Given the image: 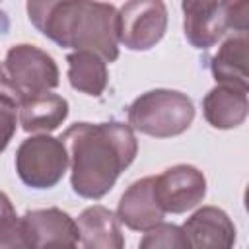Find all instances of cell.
Returning <instances> with one entry per match:
<instances>
[{"label": "cell", "mask_w": 249, "mask_h": 249, "mask_svg": "<svg viewBox=\"0 0 249 249\" xmlns=\"http://www.w3.org/2000/svg\"><path fill=\"white\" fill-rule=\"evenodd\" d=\"M60 140L68 154L72 191L91 200L103 198L138 154L134 130L119 121L76 123Z\"/></svg>", "instance_id": "1"}, {"label": "cell", "mask_w": 249, "mask_h": 249, "mask_svg": "<svg viewBox=\"0 0 249 249\" xmlns=\"http://www.w3.org/2000/svg\"><path fill=\"white\" fill-rule=\"evenodd\" d=\"M29 21L64 49L89 51L105 62L119 58L117 8L107 2L47 0L27 2Z\"/></svg>", "instance_id": "2"}, {"label": "cell", "mask_w": 249, "mask_h": 249, "mask_svg": "<svg viewBox=\"0 0 249 249\" xmlns=\"http://www.w3.org/2000/svg\"><path fill=\"white\" fill-rule=\"evenodd\" d=\"M60 84V72L54 58L29 43L8 49L0 64V93L8 95L16 105L49 93Z\"/></svg>", "instance_id": "3"}, {"label": "cell", "mask_w": 249, "mask_h": 249, "mask_svg": "<svg viewBox=\"0 0 249 249\" xmlns=\"http://www.w3.org/2000/svg\"><path fill=\"white\" fill-rule=\"evenodd\" d=\"M126 117L132 130L154 138H171L193 124L195 105L183 91L150 89L130 103Z\"/></svg>", "instance_id": "4"}, {"label": "cell", "mask_w": 249, "mask_h": 249, "mask_svg": "<svg viewBox=\"0 0 249 249\" xmlns=\"http://www.w3.org/2000/svg\"><path fill=\"white\" fill-rule=\"evenodd\" d=\"M181 10L185 37L195 49H210L228 33L249 27V2L245 0H185Z\"/></svg>", "instance_id": "5"}, {"label": "cell", "mask_w": 249, "mask_h": 249, "mask_svg": "<svg viewBox=\"0 0 249 249\" xmlns=\"http://www.w3.org/2000/svg\"><path fill=\"white\" fill-rule=\"evenodd\" d=\"M66 167L68 154L62 140L49 134L25 138L16 152L18 177L31 189H51L58 185Z\"/></svg>", "instance_id": "6"}, {"label": "cell", "mask_w": 249, "mask_h": 249, "mask_svg": "<svg viewBox=\"0 0 249 249\" xmlns=\"http://www.w3.org/2000/svg\"><path fill=\"white\" fill-rule=\"evenodd\" d=\"M167 29V8L161 0H132L117 10V41L130 51L156 47Z\"/></svg>", "instance_id": "7"}, {"label": "cell", "mask_w": 249, "mask_h": 249, "mask_svg": "<svg viewBox=\"0 0 249 249\" xmlns=\"http://www.w3.org/2000/svg\"><path fill=\"white\" fill-rule=\"evenodd\" d=\"M154 193L165 214H183L202 202L206 195V177L198 167L179 163L156 175Z\"/></svg>", "instance_id": "8"}, {"label": "cell", "mask_w": 249, "mask_h": 249, "mask_svg": "<svg viewBox=\"0 0 249 249\" xmlns=\"http://www.w3.org/2000/svg\"><path fill=\"white\" fill-rule=\"evenodd\" d=\"M21 222L31 249H78V224L68 212L56 206L27 210Z\"/></svg>", "instance_id": "9"}, {"label": "cell", "mask_w": 249, "mask_h": 249, "mask_svg": "<svg viewBox=\"0 0 249 249\" xmlns=\"http://www.w3.org/2000/svg\"><path fill=\"white\" fill-rule=\"evenodd\" d=\"M189 249H233L235 226L218 206H202L181 226Z\"/></svg>", "instance_id": "10"}, {"label": "cell", "mask_w": 249, "mask_h": 249, "mask_svg": "<svg viewBox=\"0 0 249 249\" xmlns=\"http://www.w3.org/2000/svg\"><path fill=\"white\" fill-rule=\"evenodd\" d=\"M156 175L134 181L121 196L117 206V218L132 231H148L150 228L163 222L165 212L161 210L154 193Z\"/></svg>", "instance_id": "11"}, {"label": "cell", "mask_w": 249, "mask_h": 249, "mask_svg": "<svg viewBox=\"0 0 249 249\" xmlns=\"http://www.w3.org/2000/svg\"><path fill=\"white\" fill-rule=\"evenodd\" d=\"M210 72L218 84L249 89V35L230 33L210 58Z\"/></svg>", "instance_id": "12"}, {"label": "cell", "mask_w": 249, "mask_h": 249, "mask_svg": "<svg viewBox=\"0 0 249 249\" xmlns=\"http://www.w3.org/2000/svg\"><path fill=\"white\" fill-rule=\"evenodd\" d=\"M247 89L218 84L202 99V115L206 123L220 130H230L247 119Z\"/></svg>", "instance_id": "13"}, {"label": "cell", "mask_w": 249, "mask_h": 249, "mask_svg": "<svg viewBox=\"0 0 249 249\" xmlns=\"http://www.w3.org/2000/svg\"><path fill=\"white\" fill-rule=\"evenodd\" d=\"M84 249H124L121 222L101 204L88 206L76 220Z\"/></svg>", "instance_id": "14"}, {"label": "cell", "mask_w": 249, "mask_h": 249, "mask_svg": "<svg viewBox=\"0 0 249 249\" xmlns=\"http://www.w3.org/2000/svg\"><path fill=\"white\" fill-rule=\"evenodd\" d=\"M68 117V101L58 93H43L18 105V123L25 132H51Z\"/></svg>", "instance_id": "15"}, {"label": "cell", "mask_w": 249, "mask_h": 249, "mask_svg": "<svg viewBox=\"0 0 249 249\" xmlns=\"http://www.w3.org/2000/svg\"><path fill=\"white\" fill-rule=\"evenodd\" d=\"M68 62V82L74 89L99 97L109 82L107 62L89 51H74L66 56Z\"/></svg>", "instance_id": "16"}, {"label": "cell", "mask_w": 249, "mask_h": 249, "mask_svg": "<svg viewBox=\"0 0 249 249\" xmlns=\"http://www.w3.org/2000/svg\"><path fill=\"white\" fill-rule=\"evenodd\" d=\"M0 249H31L21 218L16 214L12 200L0 191Z\"/></svg>", "instance_id": "17"}, {"label": "cell", "mask_w": 249, "mask_h": 249, "mask_svg": "<svg viewBox=\"0 0 249 249\" xmlns=\"http://www.w3.org/2000/svg\"><path fill=\"white\" fill-rule=\"evenodd\" d=\"M138 249H189V245L181 226L161 222L144 231Z\"/></svg>", "instance_id": "18"}, {"label": "cell", "mask_w": 249, "mask_h": 249, "mask_svg": "<svg viewBox=\"0 0 249 249\" xmlns=\"http://www.w3.org/2000/svg\"><path fill=\"white\" fill-rule=\"evenodd\" d=\"M18 128V105L4 93H0V154L8 148Z\"/></svg>", "instance_id": "19"}]
</instances>
